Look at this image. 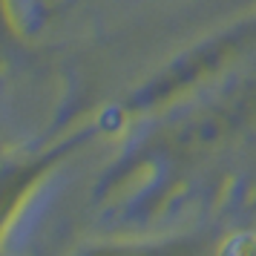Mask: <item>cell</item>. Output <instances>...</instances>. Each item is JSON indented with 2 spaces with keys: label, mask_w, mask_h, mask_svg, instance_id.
Wrapping results in <instances>:
<instances>
[{
  "label": "cell",
  "mask_w": 256,
  "mask_h": 256,
  "mask_svg": "<svg viewBox=\"0 0 256 256\" xmlns=\"http://www.w3.org/2000/svg\"><path fill=\"white\" fill-rule=\"evenodd\" d=\"M58 156V150L46 156H3L0 152V239L12 230L29 193L35 190V184L44 178V173Z\"/></svg>",
  "instance_id": "obj_1"
},
{
  "label": "cell",
  "mask_w": 256,
  "mask_h": 256,
  "mask_svg": "<svg viewBox=\"0 0 256 256\" xmlns=\"http://www.w3.org/2000/svg\"><path fill=\"white\" fill-rule=\"evenodd\" d=\"M9 35V29H6V14H3V0H0V60H3V40Z\"/></svg>",
  "instance_id": "obj_2"
}]
</instances>
